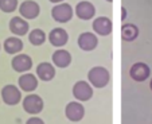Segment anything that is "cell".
Returning a JSON list of instances; mask_svg holds the SVG:
<instances>
[{
	"label": "cell",
	"instance_id": "cell-21",
	"mask_svg": "<svg viewBox=\"0 0 152 124\" xmlns=\"http://www.w3.org/2000/svg\"><path fill=\"white\" fill-rule=\"evenodd\" d=\"M18 7H19L18 0H0V10L6 14L14 12Z\"/></svg>",
	"mask_w": 152,
	"mask_h": 124
},
{
	"label": "cell",
	"instance_id": "cell-22",
	"mask_svg": "<svg viewBox=\"0 0 152 124\" xmlns=\"http://www.w3.org/2000/svg\"><path fill=\"white\" fill-rule=\"evenodd\" d=\"M26 124H45V121H43L40 117H37V116H32V117H30L28 120L26 121Z\"/></svg>",
	"mask_w": 152,
	"mask_h": 124
},
{
	"label": "cell",
	"instance_id": "cell-23",
	"mask_svg": "<svg viewBox=\"0 0 152 124\" xmlns=\"http://www.w3.org/2000/svg\"><path fill=\"white\" fill-rule=\"evenodd\" d=\"M126 18V10L124 7H121V20H125Z\"/></svg>",
	"mask_w": 152,
	"mask_h": 124
},
{
	"label": "cell",
	"instance_id": "cell-7",
	"mask_svg": "<svg viewBox=\"0 0 152 124\" xmlns=\"http://www.w3.org/2000/svg\"><path fill=\"white\" fill-rule=\"evenodd\" d=\"M19 12L23 19H35L40 14V7L34 0H24L19 6Z\"/></svg>",
	"mask_w": 152,
	"mask_h": 124
},
{
	"label": "cell",
	"instance_id": "cell-11",
	"mask_svg": "<svg viewBox=\"0 0 152 124\" xmlns=\"http://www.w3.org/2000/svg\"><path fill=\"white\" fill-rule=\"evenodd\" d=\"M10 31L15 35V37H23V35L28 34L30 24L26 19L22 16H14L10 20Z\"/></svg>",
	"mask_w": 152,
	"mask_h": 124
},
{
	"label": "cell",
	"instance_id": "cell-13",
	"mask_svg": "<svg viewBox=\"0 0 152 124\" xmlns=\"http://www.w3.org/2000/svg\"><path fill=\"white\" fill-rule=\"evenodd\" d=\"M18 84H19L20 90L31 93L38 88V78L32 73H23L18 80Z\"/></svg>",
	"mask_w": 152,
	"mask_h": 124
},
{
	"label": "cell",
	"instance_id": "cell-25",
	"mask_svg": "<svg viewBox=\"0 0 152 124\" xmlns=\"http://www.w3.org/2000/svg\"><path fill=\"white\" fill-rule=\"evenodd\" d=\"M149 88H151V90H152V80H151V84H149Z\"/></svg>",
	"mask_w": 152,
	"mask_h": 124
},
{
	"label": "cell",
	"instance_id": "cell-6",
	"mask_svg": "<svg viewBox=\"0 0 152 124\" xmlns=\"http://www.w3.org/2000/svg\"><path fill=\"white\" fill-rule=\"evenodd\" d=\"M93 30H94L96 35H100V37H106V35L112 34L113 30V23L112 20L108 16H98L93 20L92 24Z\"/></svg>",
	"mask_w": 152,
	"mask_h": 124
},
{
	"label": "cell",
	"instance_id": "cell-1",
	"mask_svg": "<svg viewBox=\"0 0 152 124\" xmlns=\"http://www.w3.org/2000/svg\"><path fill=\"white\" fill-rule=\"evenodd\" d=\"M88 80H89V84L92 87L101 89V88H105L106 85L109 84L110 73L104 66H94L88 73Z\"/></svg>",
	"mask_w": 152,
	"mask_h": 124
},
{
	"label": "cell",
	"instance_id": "cell-8",
	"mask_svg": "<svg viewBox=\"0 0 152 124\" xmlns=\"http://www.w3.org/2000/svg\"><path fill=\"white\" fill-rule=\"evenodd\" d=\"M12 69L18 73H26L28 72L30 69L32 68V59L30 55L23 54V53H19L16 54L11 61Z\"/></svg>",
	"mask_w": 152,
	"mask_h": 124
},
{
	"label": "cell",
	"instance_id": "cell-17",
	"mask_svg": "<svg viewBox=\"0 0 152 124\" xmlns=\"http://www.w3.org/2000/svg\"><path fill=\"white\" fill-rule=\"evenodd\" d=\"M55 77V68L50 62H40L37 66V78L42 81H51Z\"/></svg>",
	"mask_w": 152,
	"mask_h": 124
},
{
	"label": "cell",
	"instance_id": "cell-5",
	"mask_svg": "<svg viewBox=\"0 0 152 124\" xmlns=\"http://www.w3.org/2000/svg\"><path fill=\"white\" fill-rule=\"evenodd\" d=\"M73 96L77 101H88L93 97V88L88 81H77L73 87Z\"/></svg>",
	"mask_w": 152,
	"mask_h": 124
},
{
	"label": "cell",
	"instance_id": "cell-9",
	"mask_svg": "<svg viewBox=\"0 0 152 124\" xmlns=\"http://www.w3.org/2000/svg\"><path fill=\"white\" fill-rule=\"evenodd\" d=\"M77 42H78L80 49L83 50V51H92V50H94L96 47L98 46L97 35H96L94 32H89V31L80 34Z\"/></svg>",
	"mask_w": 152,
	"mask_h": 124
},
{
	"label": "cell",
	"instance_id": "cell-10",
	"mask_svg": "<svg viewBox=\"0 0 152 124\" xmlns=\"http://www.w3.org/2000/svg\"><path fill=\"white\" fill-rule=\"evenodd\" d=\"M65 115L70 121H81L85 116V108L80 101H72L65 108Z\"/></svg>",
	"mask_w": 152,
	"mask_h": 124
},
{
	"label": "cell",
	"instance_id": "cell-16",
	"mask_svg": "<svg viewBox=\"0 0 152 124\" xmlns=\"http://www.w3.org/2000/svg\"><path fill=\"white\" fill-rule=\"evenodd\" d=\"M51 61H53V65L57 68H67L70 64H72V54H70L67 50L65 49H59L57 51H54L51 57Z\"/></svg>",
	"mask_w": 152,
	"mask_h": 124
},
{
	"label": "cell",
	"instance_id": "cell-2",
	"mask_svg": "<svg viewBox=\"0 0 152 124\" xmlns=\"http://www.w3.org/2000/svg\"><path fill=\"white\" fill-rule=\"evenodd\" d=\"M74 15V11H73V7L67 3H59L55 4L51 10V16L55 22L58 23H67L70 22Z\"/></svg>",
	"mask_w": 152,
	"mask_h": 124
},
{
	"label": "cell",
	"instance_id": "cell-18",
	"mask_svg": "<svg viewBox=\"0 0 152 124\" xmlns=\"http://www.w3.org/2000/svg\"><path fill=\"white\" fill-rule=\"evenodd\" d=\"M3 49H4V51L8 53V54L16 55L23 50V40L20 39L19 37H10L4 40Z\"/></svg>",
	"mask_w": 152,
	"mask_h": 124
},
{
	"label": "cell",
	"instance_id": "cell-19",
	"mask_svg": "<svg viewBox=\"0 0 152 124\" xmlns=\"http://www.w3.org/2000/svg\"><path fill=\"white\" fill-rule=\"evenodd\" d=\"M139 37V29L133 23H126L121 27V38L125 42H133Z\"/></svg>",
	"mask_w": 152,
	"mask_h": 124
},
{
	"label": "cell",
	"instance_id": "cell-26",
	"mask_svg": "<svg viewBox=\"0 0 152 124\" xmlns=\"http://www.w3.org/2000/svg\"><path fill=\"white\" fill-rule=\"evenodd\" d=\"M106 1H109V3H112V1H113V0H106Z\"/></svg>",
	"mask_w": 152,
	"mask_h": 124
},
{
	"label": "cell",
	"instance_id": "cell-24",
	"mask_svg": "<svg viewBox=\"0 0 152 124\" xmlns=\"http://www.w3.org/2000/svg\"><path fill=\"white\" fill-rule=\"evenodd\" d=\"M49 1H51V3H54V4H59V3H63L65 0H49Z\"/></svg>",
	"mask_w": 152,
	"mask_h": 124
},
{
	"label": "cell",
	"instance_id": "cell-15",
	"mask_svg": "<svg viewBox=\"0 0 152 124\" xmlns=\"http://www.w3.org/2000/svg\"><path fill=\"white\" fill-rule=\"evenodd\" d=\"M49 40L50 43L55 47H62L67 43L69 40V34H67L66 30L57 27V29H53L49 34Z\"/></svg>",
	"mask_w": 152,
	"mask_h": 124
},
{
	"label": "cell",
	"instance_id": "cell-3",
	"mask_svg": "<svg viewBox=\"0 0 152 124\" xmlns=\"http://www.w3.org/2000/svg\"><path fill=\"white\" fill-rule=\"evenodd\" d=\"M1 100L7 105H16L22 101V90L16 85L8 84L1 89Z\"/></svg>",
	"mask_w": 152,
	"mask_h": 124
},
{
	"label": "cell",
	"instance_id": "cell-20",
	"mask_svg": "<svg viewBox=\"0 0 152 124\" xmlns=\"http://www.w3.org/2000/svg\"><path fill=\"white\" fill-rule=\"evenodd\" d=\"M46 38L47 37H46V34H45V31L40 29H34L28 32V40H30V43L34 45V46H40V45H43L46 42Z\"/></svg>",
	"mask_w": 152,
	"mask_h": 124
},
{
	"label": "cell",
	"instance_id": "cell-27",
	"mask_svg": "<svg viewBox=\"0 0 152 124\" xmlns=\"http://www.w3.org/2000/svg\"><path fill=\"white\" fill-rule=\"evenodd\" d=\"M0 49H1V45H0Z\"/></svg>",
	"mask_w": 152,
	"mask_h": 124
},
{
	"label": "cell",
	"instance_id": "cell-14",
	"mask_svg": "<svg viewBox=\"0 0 152 124\" xmlns=\"http://www.w3.org/2000/svg\"><path fill=\"white\" fill-rule=\"evenodd\" d=\"M75 15L82 20H90L94 18L96 8L90 1L82 0V1L77 3V6H75Z\"/></svg>",
	"mask_w": 152,
	"mask_h": 124
},
{
	"label": "cell",
	"instance_id": "cell-4",
	"mask_svg": "<svg viewBox=\"0 0 152 124\" xmlns=\"http://www.w3.org/2000/svg\"><path fill=\"white\" fill-rule=\"evenodd\" d=\"M43 100L38 95H27L23 98V109L28 115H38L43 111Z\"/></svg>",
	"mask_w": 152,
	"mask_h": 124
},
{
	"label": "cell",
	"instance_id": "cell-12",
	"mask_svg": "<svg viewBox=\"0 0 152 124\" xmlns=\"http://www.w3.org/2000/svg\"><path fill=\"white\" fill-rule=\"evenodd\" d=\"M149 74H151V69H149V66L147 64H144V62H136V64L132 65L131 70H129L131 78L137 81V82L145 81L147 78L149 77Z\"/></svg>",
	"mask_w": 152,
	"mask_h": 124
}]
</instances>
